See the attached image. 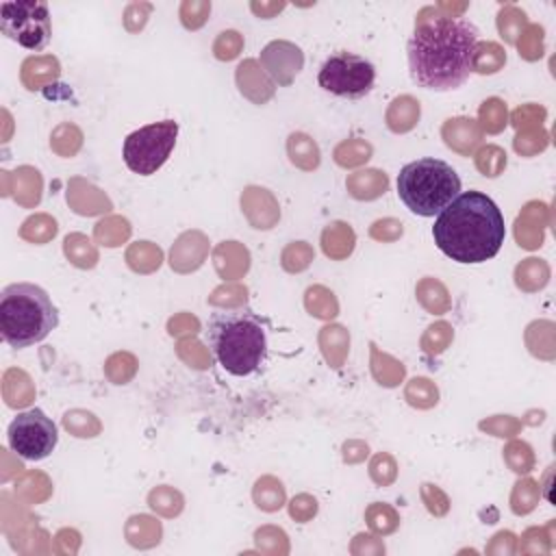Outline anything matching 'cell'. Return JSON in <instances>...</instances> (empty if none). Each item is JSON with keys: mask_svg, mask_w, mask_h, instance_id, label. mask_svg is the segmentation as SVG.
<instances>
[{"mask_svg": "<svg viewBox=\"0 0 556 556\" xmlns=\"http://www.w3.org/2000/svg\"><path fill=\"white\" fill-rule=\"evenodd\" d=\"M476 46L478 28L463 17L419 20L408 39L410 78L424 89L452 91L469 78Z\"/></svg>", "mask_w": 556, "mask_h": 556, "instance_id": "1", "label": "cell"}, {"mask_svg": "<svg viewBox=\"0 0 556 556\" xmlns=\"http://www.w3.org/2000/svg\"><path fill=\"white\" fill-rule=\"evenodd\" d=\"M437 248L456 263L473 265L493 258L506 237L504 215L482 191L458 193L434 219Z\"/></svg>", "mask_w": 556, "mask_h": 556, "instance_id": "2", "label": "cell"}, {"mask_svg": "<svg viewBox=\"0 0 556 556\" xmlns=\"http://www.w3.org/2000/svg\"><path fill=\"white\" fill-rule=\"evenodd\" d=\"M208 348L232 376H250L267 354V332L252 311H222L208 319Z\"/></svg>", "mask_w": 556, "mask_h": 556, "instance_id": "3", "label": "cell"}, {"mask_svg": "<svg viewBox=\"0 0 556 556\" xmlns=\"http://www.w3.org/2000/svg\"><path fill=\"white\" fill-rule=\"evenodd\" d=\"M59 324V311L50 295L33 282H13L0 295V334L15 348L43 341Z\"/></svg>", "mask_w": 556, "mask_h": 556, "instance_id": "4", "label": "cell"}, {"mask_svg": "<svg viewBox=\"0 0 556 556\" xmlns=\"http://www.w3.org/2000/svg\"><path fill=\"white\" fill-rule=\"evenodd\" d=\"M460 193V178L441 159H417L397 174V195L408 211L421 217L439 215Z\"/></svg>", "mask_w": 556, "mask_h": 556, "instance_id": "5", "label": "cell"}, {"mask_svg": "<svg viewBox=\"0 0 556 556\" xmlns=\"http://www.w3.org/2000/svg\"><path fill=\"white\" fill-rule=\"evenodd\" d=\"M178 137V124L163 119L156 124L141 126L124 139L122 156L130 172L139 176L154 174L172 154Z\"/></svg>", "mask_w": 556, "mask_h": 556, "instance_id": "6", "label": "cell"}, {"mask_svg": "<svg viewBox=\"0 0 556 556\" xmlns=\"http://www.w3.org/2000/svg\"><path fill=\"white\" fill-rule=\"evenodd\" d=\"M0 30L17 46L39 52L48 46L50 11L43 0H17L0 4Z\"/></svg>", "mask_w": 556, "mask_h": 556, "instance_id": "7", "label": "cell"}, {"mask_svg": "<svg viewBox=\"0 0 556 556\" xmlns=\"http://www.w3.org/2000/svg\"><path fill=\"white\" fill-rule=\"evenodd\" d=\"M376 80L374 65L354 52H334L330 54L317 76V83L324 91L339 98H363L371 91Z\"/></svg>", "mask_w": 556, "mask_h": 556, "instance_id": "8", "label": "cell"}, {"mask_svg": "<svg viewBox=\"0 0 556 556\" xmlns=\"http://www.w3.org/2000/svg\"><path fill=\"white\" fill-rule=\"evenodd\" d=\"M11 450L26 460H41L52 454L59 441L54 421L39 408L20 413L7 430Z\"/></svg>", "mask_w": 556, "mask_h": 556, "instance_id": "9", "label": "cell"}, {"mask_svg": "<svg viewBox=\"0 0 556 556\" xmlns=\"http://www.w3.org/2000/svg\"><path fill=\"white\" fill-rule=\"evenodd\" d=\"M261 61L280 85H289L293 76L302 70L304 56L302 50L289 41H271L263 48Z\"/></svg>", "mask_w": 556, "mask_h": 556, "instance_id": "10", "label": "cell"}, {"mask_svg": "<svg viewBox=\"0 0 556 556\" xmlns=\"http://www.w3.org/2000/svg\"><path fill=\"white\" fill-rule=\"evenodd\" d=\"M289 154H291V161L298 163L300 167H315L319 163V150L315 146V141L302 132H293L289 137Z\"/></svg>", "mask_w": 556, "mask_h": 556, "instance_id": "11", "label": "cell"}, {"mask_svg": "<svg viewBox=\"0 0 556 556\" xmlns=\"http://www.w3.org/2000/svg\"><path fill=\"white\" fill-rule=\"evenodd\" d=\"M506 61V54L495 43H480L473 50V67L480 74H493Z\"/></svg>", "mask_w": 556, "mask_h": 556, "instance_id": "12", "label": "cell"}, {"mask_svg": "<svg viewBox=\"0 0 556 556\" xmlns=\"http://www.w3.org/2000/svg\"><path fill=\"white\" fill-rule=\"evenodd\" d=\"M211 11V4L208 2H185L182 9H180V15H182V24L187 28H198L202 26V22L206 20Z\"/></svg>", "mask_w": 556, "mask_h": 556, "instance_id": "13", "label": "cell"}, {"mask_svg": "<svg viewBox=\"0 0 556 556\" xmlns=\"http://www.w3.org/2000/svg\"><path fill=\"white\" fill-rule=\"evenodd\" d=\"M480 115H482L484 122H486V119H493L491 126H489L491 132H497V130L506 124V109H504V104H502L500 100H495V98L484 102V106L480 109Z\"/></svg>", "mask_w": 556, "mask_h": 556, "instance_id": "14", "label": "cell"}]
</instances>
